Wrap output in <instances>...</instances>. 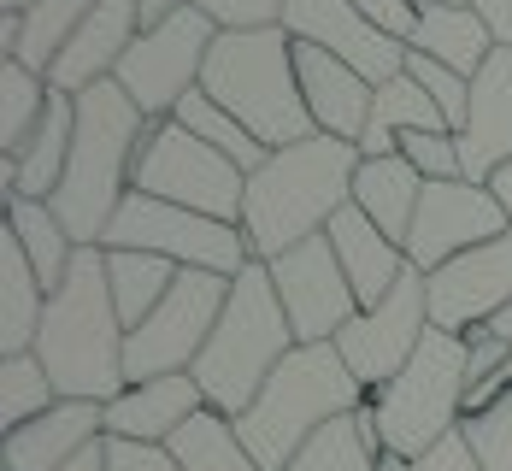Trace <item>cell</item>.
<instances>
[{
	"label": "cell",
	"mask_w": 512,
	"mask_h": 471,
	"mask_svg": "<svg viewBox=\"0 0 512 471\" xmlns=\"http://www.w3.org/2000/svg\"><path fill=\"white\" fill-rule=\"evenodd\" d=\"M359 142L342 136H307L295 148H277L259 171H248V201H242V236L259 265L301 248L330 230V218L354 207V171Z\"/></svg>",
	"instance_id": "6da1fadb"
},
{
	"label": "cell",
	"mask_w": 512,
	"mask_h": 471,
	"mask_svg": "<svg viewBox=\"0 0 512 471\" xmlns=\"http://www.w3.org/2000/svg\"><path fill=\"white\" fill-rule=\"evenodd\" d=\"M124 318L106 283V248H77L65 283L48 295V313L36 330V360L48 366L53 389L65 401H118L130 389L124 377Z\"/></svg>",
	"instance_id": "7a4b0ae2"
},
{
	"label": "cell",
	"mask_w": 512,
	"mask_h": 471,
	"mask_svg": "<svg viewBox=\"0 0 512 471\" xmlns=\"http://www.w3.org/2000/svg\"><path fill=\"white\" fill-rule=\"evenodd\" d=\"M148 118L142 106L130 101L112 77L77 95V136H71V165L59 177L48 207L65 218L71 242L77 248H101L106 224L118 218L124 195H130V177H136V154L148 142Z\"/></svg>",
	"instance_id": "3957f363"
},
{
	"label": "cell",
	"mask_w": 512,
	"mask_h": 471,
	"mask_svg": "<svg viewBox=\"0 0 512 471\" xmlns=\"http://www.w3.org/2000/svg\"><path fill=\"white\" fill-rule=\"evenodd\" d=\"M365 407V389L348 371L336 342H301L283 366L271 371V383L259 389V401L236 419V436L254 448L265 471H283L324 424L354 419Z\"/></svg>",
	"instance_id": "277c9868"
},
{
	"label": "cell",
	"mask_w": 512,
	"mask_h": 471,
	"mask_svg": "<svg viewBox=\"0 0 512 471\" xmlns=\"http://www.w3.org/2000/svg\"><path fill=\"white\" fill-rule=\"evenodd\" d=\"M295 330H289V313L277 301V283L265 265H248L236 283H230V301H224V318L212 330V342L195 360V383H201L206 407L224 413V419H242L259 401V389L271 383V371L295 354Z\"/></svg>",
	"instance_id": "5b68a950"
},
{
	"label": "cell",
	"mask_w": 512,
	"mask_h": 471,
	"mask_svg": "<svg viewBox=\"0 0 512 471\" xmlns=\"http://www.w3.org/2000/svg\"><path fill=\"white\" fill-rule=\"evenodd\" d=\"M201 89L218 106H230L271 154L318 136L307 101H301L295 36L283 24H271V30H218V42L206 53Z\"/></svg>",
	"instance_id": "8992f818"
},
{
	"label": "cell",
	"mask_w": 512,
	"mask_h": 471,
	"mask_svg": "<svg viewBox=\"0 0 512 471\" xmlns=\"http://www.w3.org/2000/svg\"><path fill=\"white\" fill-rule=\"evenodd\" d=\"M465 389H471L465 336L430 324V336L418 342V354L407 360V371H401L395 383H383L377 395H365V407L377 413L383 454H395V460H424L442 436H454L465 424Z\"/></svg>",
	"instance_id": "52a82bcc"
},
{
	"label": "cell",
	"mask_w": 512,
	"mask_h": 471,
	"mask_svg": "<svg viewBox=\"0 0 512 471\" xmlns=\"http://www.w3.org/2000/svg\"><path fill=\"white\" fill-rule=\"evenodd\" d=\"M101 248H142V254H159V260L183 265V271H218V277H242L254 265V248H248L242 224L171 207V201H154L142 189L124 195L118 218L106 224Z\"/></svg>",
	"instance_id": "ba28073f"
},
{
	"label": "cell",
	"mask_w": 512,
	"mask_h": 471,
	"mask_svg": "<svg viewBox=\"0 0 512 471\" xmlns=\"http://www.w3.org/2000/svg\"><path fill=\"white\" fill-rule=\"evenodd\" d=\"M130 189L171 201V207L206 212L224 224H242V201H248V171L236 159H224L218 148H206L201 136H189L183 124L159 118L136 154V177Z\"/></svg>",
	"instance_id": "9c48e42d"
},
{
	"label": "cell",
	"mask_w": 512,
	"mask_h": 471,
	"mask_svg": "<svg viewBox=\"0 0 512 471\" xmlns=\"http://www.w3.org/2000/svg\"><path fill=\"white\" fill-rule=\"evenodd\" d=\"M230 283L236 277H218V271H177L171 295L124 336V377L130 383H148V377L195 371L201 348L212 342V330L224 318Z\"/></svg>",
	"instance_id": "30bf717a"
},
{
	"label": "cell",
	"mask_w": 512,
	"mask_h": 471,
	"mask_svg": "<svg viewBox=\"0 0 512 471\" xmlns=\"http://www.w3.org/2000/svg\"><path fill=\"white\" fill-rule=\"evenodd\" d=\"M212 42H218V24H212L206 12H195V6H183V12H171L165 24H154V30L136 36V48L124 53V65L112 71V83L142 106L148 124H159V118L177 112L183 95L201 89Z\"/></svg>",
	"instance_id": "8fae6325"
},
{
	"label": "cell",
	"mask_w": 512,
	"mask_h": 471,
	"mask_svg": "<svg viewBox=\"0 0 512 471\" xmlns=\"http://www.w3.org/2000/svg\"><path fill=\"white\" fill-rule=\"evenodd\" d=\"M424 336H430V295H424V271L412 265L377 307H359L348 318V330L336 336V348H342L348 371L359 377V389L377 395L383 383H395L407 371V360L418 354Z\"/></svg>",
	"instance_id": "7c38bea8"
},
{
	"label": "cell",
	"mask_w": 512,
	"mask_h": 471,
	"mask_svg": "<svg viewBox=\"0 0 512 471\" xmlns=\"http://www.w3.org/2000/svg\"><path fill=\"white\" fill-rule=\"evenodd\" d=\"M507 230H512V218L495 201L489 183H471V177L424 183V201H418V218H412V236H407V260L430 277L436 265L460 260V254L507 236Z\"/></svg>",
	"instance_id": "4fadbf2b"
},
{
	"label": "cell",
	"mask_w": 512,
	"mask_h": 471,
	"mask_svg": "<svg viewBox=\"0 0 512 471\" xmlns=\"http://www.w3.org/2000/svg\"><path fill=\"white\" fill-rule=\"evenodd\" d=\"M265 271L277 283V301L289 313L295 342H336L348 330V318L359 313V295L348 283V271H342V260H336V248H330V236H312L301 248L277 254Z\"/></svg>",
	"instance_id": "5bb4252c"
},
{
	"label": "cell",
	"mask_w": 512,
	"mask_h": 471,
	"mask_svg": "<svg viewBox=\"0 0 512 471\" xmlns=\"http://www.w3.org/2000/svg\"><path fill=\"white\" fill-rule=\"evenodd\" d=\"M424 295H430V324L436 330L471 336L477 324H495L512 307V230L460 254V260L436 265L424 277Z\"/></svg>",
	"instance_id": "9a60e30c"
},
{
	"label": "cell",
	"mask_w": 512,
	"mask_h": 471,
	"mask_svg": "<svg viewBox=\"0 0 512 471\" xmlns=\"http://www.w3.org/2000/svg\"><path fill=\"white\" fill-rule=\"evenodd\" d=\"M283 30L295 42H312V48L348 59L354 71H365L371 83H389L407 71V42L383 36L354 0H289L283 6Z\"/></svg>",
	"instance_id": "2e32d148"
},
{
	"label": "cell",
	"mask_w": 512,
	"mask_h": 471,
	"mask_svg": "<svg viewBox=\"0 0 512 471\" xmlns=\"http://www.w3.org/2000/svg\"><path fill=\"white\" fill-rule=\"evenodd\" d=\"M295 71H301V101L312 112V130L359 142L365 118H371V101H377V83L365 71H354L348 59L312 48V42H295Z\"/></svg>",
	"instance_id": "e0dca14e"
},
{
	"label": "cell",
	"mask_w": 512,
	"mask_h": 471,
	"mask_svg": "<svg viewBox=\"0 0 512 471\" xmlns=\"http://www.w3.org/2000/svg\"><path fill=\"white\" fill-rule=\"evenodd\" d=\"M136 36H142V6H136V0H95L89 18H83L77 36H71V48L59 53V65H53L48 83L65 89V95L95 89V83H106V77L124 65V53L136 48Z\"/></svg>",
	"instance_id": "ac0fdd59"
},
{
	"label": "cell",
	"mask_w": 512,
	"mask_h": 471,
	"mask_svg": "<svg viewBox=\"0 0 512 471\" xmlns=\"http://www.w3.org/2000/svg\"><path fill=\"white\" fill-rule=\"evenodd\" d=\"M512 159V48H495L471 77V118L460 130V165L471 183H489Z\"/></svg>",
	"instance_id": "d6986e66"
},
{
	"label": "cell",
	"mask_w": 512,
	"mask_h": 471,
	"mask_svg": "<svg viewBox=\"0 0 512 471\" xmlns=\"http://www.w3.org/2000/svg\"><path fill=\"white\" fill-rule=\"evenodd\" d=\"M101 436H106L101 401H59L53 413L30 419L24 430H6L0 466L6 471H65L89 442H101Z\"/></svg>",
	"instance_id": "ffe728a7"
},
{
	"label": "cell",
	"mask_w": 512,
	"mask_h": 471,
	"mask_svg": "<svg viewBox=\"0 0 512 471\" xmlns=\"http://www.w3.org/2000/svg\"><path fill=\"white\" fill-rule=\"evenodd\" d=\"M195 413H206L195 371L148 377V383H130L118 401H106V436H118V442H171Z\"/></svg>",
	"instance_id": "44dd1931"
},
{
	"label": "cell",
	"mask_w": 512,
	"mask_h": 471,
	"mask_svg": "<svg viewBox=\"0 0 512 471\" xmlns=\"http://www.w3.org/2000/svg\"><path fill=\"white\" fill-rule=\"evenodd\" d=\"M330 248H336V260H342V271H348V283H354V295H359V307H377L401 277L412 271L407 260V248L401 242H389L371 218L359 207H342L336 218H330Z\"/></svg>",
	"instance_id": "7402d4cb"
},
{
	"label": "cell",
	"mask_w": 512,
	"mask_h": 471,
	"mask_svg": "<svg viewBox=\"0 0 512 471\" xmlns=\"http://www.w3.org/2000/svg\"><path fill=\"white\" fill-rule=\"evenodd\" d=\"M418 201H424V177L412 171L401 154H383V159H359L354 171V207L389 236L407 248L412 236V218H418Z\"/></svg>",
	"instance_id": "603a6c76"
},
{
	"label": "cell",
	"mask_w": 512,
	"mask_h": 471,
	"mask_svg": "<svg viewBox=\"0 0 512 471\" xmlns=\"http://www.w3.org/2000/svg\"><path fill=\"white\" fill-rule=\"evenodd\" d=\"M407 48L430 53V59H442V65H454L460 77H477L501 42H495V30L477 18V6H442V0H424V6H418V30H412Z\"/></svg>",
	"instance_id": "cb8c5ba5"
},
{
	"label": "cell",
	"mask_w": 512,
	"mask_h": 471,
	"mask_svg": "<svg viewBox=\"0 0 512 471\" xmlns=\"http://www.w3.org/2000/svg\"><path fill=\"white\" fill-rule=\"evenodd\" d=\"M418 130H448V118H442V106L418 89V77L401 71V77L377 83V101H371V118H365L359 154H365V159L401 154V142L418 136Z\"/></svg>",
	"instance_id": "d4e9b609"
},
{
	"label": "cell",
	"mask_w": 512,
	"mask_h": 471,
	"mask_svg": "<svg viewBox=\"0 0 512 471\" xmlns=\"http://www.w3.org/2000/svg\"><path fill=\"white\" fill-rule=\"evenodd\" d=\"M48 313V283L36 277L30 254L18 248V236H0V360L6 354H30L36 330Z\"/></svg>",
	"instance_id": "484cf974"
},
{
	"label": "cell",
	"mask_w": 512,
	"mask_h": 471,
	"mask_svg": "<svg viewBox=\"0 0 512 471\" xmlns=\"http://www.w3.org/2000/svg\"><path fill=\"white\" fill-rule=\"evenodd\" d=\"M71 136H77V95L53 89V106H48V118H42V130L30 136L24 154H12L18 159V183H12L6 201H53V189H59V177L71 165Z\"/></svg>",
	"instance_id": "4316f807"
},
{
	"label": "cell",
	"mask_w": 512,
	"mask_h": 471,
	"mask_svg": "<svg viewBox=\"0 0 512 471\" xmlns=\"http://www.w3.org/2000/svg\"><path fill=\"white\" fill-rule=\"evenodd\" d=\"M177 271H183V265L159 260V254H142V248H106V283H112V301H118L124 330H136V324L171 295Z\"/></svg>",
	"instance_id": "83f0119b"
},
{
	"label": "cell",
	"mask_w": 512,
	"mask_h": 471,
	"mask_svg": "<svg viewBox=\"0 0 512 471\" xmlns=\"http://www.w3.org/2000/svg\"><path fill=\"white\" fill-rule=\"evenodd\" d=\"M377 460H383L377 413H371V407H359L354 419L324 424V430H318V436H312V442L283 471H377Z\"/></svg>",
	"instance_id": "f1b7e54d"
},
{
	"label": "cell",
	"mask_w": 512,
	"mask_h": 471,
	"mask_svg": "<svg viewBox=\"0 0 512 471\" xmlns=\"http://www.w3.org/2000/svg\"><path fill=\"white\" fill-rule=\"evenodd\" d=\"M6 230L18 236V248L30 254L36 277L48 283V295H53V289L65 283L71 260H77V242H71L65 218H59L48 201H6Z\"/></svg>",
	"instance_id": "f546056e"
},
{
	"label": "cell",
	"mask_w": 512,
	"mask_h": 471,
	"mask_svg": "<svg viewBox=\"0 0 512 471\" xmlns=\"http://www.w3.org/2000/svg\"><path fill=\"white\" fill-rule=\"evenodd\" d=\"M165 448L177 454L183 471H265L254 460V448L236 436V419H224V413H212V407L195 413Z\"/></svg>",
	"instance_id": "4dcf8cb0"
},
{
	"label": "cell",
	"mask_w": 512,
	"mask_h": 471,
	"mask_svg": "<svg viewBox=\"0 0 512 471\" xmlns=\"http://www.w3.org/2000/svg\"><path fill=\"white\" fill-rule=\"evenodd\" d=\"M171 124H183L189 136H201L206 148H218L224 159H236L242 171H259V165L271 159V148L259 142L254 130H248V124H242V118L230 112V106H218V101H212L206 89L183 95V101H177V112H171Z\"/></svg>",
	"instance_id": "1f68e13d"
},
{
	"label": "cell",
	"mask_w": 512,
	"mask_h": 471,
	"mask_svg": "<svg viewBox=\"0 0 512 471\" xmlns=\"http://www.w3.org/2000/svg\"><path fill=\"white\" fill-rule=\"evenodd\" d=\"M89 6L95 0H36L30 12H18V65H30L36 77H53V65H59V53L71 48V36H77V24L89 18Z\"/></svg>",
	"instance_id": "d6a6232c"
},
{
	"label": "cell",
	"mask_w": 512,
	"mask_h": 471,
	"mask_svg": "<svg viewBox=\"0 0 512 471\" xmlns=\"http://www.w3.org/2000/svg\"><path fill=\"white\" fill-rule=\"evenodd\" d=\"M53 106V83L18 59H0V154H24Z\"/></svg>",
	"instance_id": "836d02e7"
},
{
	"label": "cell",
	"mask_w": 512,
	"mask_h": 471,
	"mask_svg": "<svg viewBox=\"0 0 512 471\" xmlns=\"http://www.w3.org/2000/svg\"><path fill=\"white\" fill-rule=\"evenodd\" d=\"M65 395L53 389L48 366L36 354H6L0 360V430H24L30 419L53 413Z\"/></svg>",
	"instance_id": "e575fe53"
},
{
	"label": "cell",
	"mask_w": 512,
	"mask_h": 471,
	"mask_svg": "<svg viewBox=\"0 0 512 471\" xmlns=\"http://www.w3.org/2000/svg\"><path fill=\"white\" fill-rule=\"evenodd\" d=\"M407 71L418 77V89H424L430 101L442 106L448 130L460 136L465 118H471V77H460L454 65H442V59H430V53H412V48H407Z\"/></svg>",
	"instance_id": "d590c367"
},
{
	"label": "cell",
	"mask_w": 512,
	"mask_h": 471,
	"mask_svg": "<svg viewBox=\"0 0 512 471\" xmlns=\"http://www.w3.org/2000/svg\"><path fill=\"white\" fill-rule=\"evenodd\" d=\"M460 430H465V442H471V454L483 460V471H512V389L489 413L465 419Z\"/></svg>",
	"instance_id": "8d00e7d4"
},
{
	"label": "cell",
	"mask_w": 512,
	"mask_h": 471,
	"mask_svg": "<svg viewBox=\"0 0 512 471\" xmlns=\"http://www.w3.org/2000/svg\"><path fill=\"white\" fill-rule=\"evenodd\" d=\"M401 159H407L424 183H454V177H465L460 136L454 130H418V136H407L401 142Z\"/></svg>",
	"instance_id": "74e56055"
},
{
	"label": "cell",
	"mask_w": 512,
	"mask_h": 471,
	"mask_svg": "<svg viewBox=\"0 0 512 471\" xmlns=\"http://www.w3.org/2000/svg\"><path fill=\"white\" fill-rule=\"evenodd\" d=\"M189 6L206 12L218 30H271V24H283L289 0H189Z\"/></svg>",
	"instance_id": "f35d334b"
},
{
	"label": "cell",
	"mask_w": 512,
	"mask_h": 471,
	"mask_svg": "<svg viewBox=\"0 0 512 471\" xmlns=\"http://www.w3.org/2000/svg\"><path fill=\"white\" fill-rule=\"evenodd\" d=\"M465 371H471V383H489V377L512 371V342L495 336L489 324H477V330L465 336Z\"/></svg>",
	"instance_id": "ab89813d"
},
{
	"label": "cell",
	"mask_w": 512,
	"mask_h": 471,
	"mask_svg": "<svg viewBox=\"0 0 512 471\" xmlns=\"http://www.w3.org/2000/svg\"><path fill=\"white\" fill-rule=\"evenodd\" d=\"M106 471H183L165 442H118L106 436Z\"/></svg>",
	"instance_id": "60d3db41"
},
{
	"label": "cell",
	"mask_w": 512,
	"mask_h": 471,
	"mask_svg": "<svg viewBox=\"0 0 512 471\" xmlns=\"http://www.w3.org/2000/svg\"><path fill=\"white\" fill-rule=\"evenodd\" d=\"M354 6L395 42H412V30H418V0H354Z\"/></svg>",
	"instance_id": "b9f144b4"
},
{
	"label": "cell",
	"mask_w": 512,
	"mask_h": 471,
	"mask_svg": "<svg viewBox=\"0 0 512 471\" xmlns=\"http://www.w3.org/2000/svg\"><path fill=\"white\" fill-rule=\"evenodd\" d=\"M412 471H483V460L471 454V442H465V430H454V436H442L424 460H412Z\"/></svg>",
	"instance_id": "7bdbcfd3"
},
{
	"label": "cell",
	"mask_w": 512,
	"mask_h": 471,
	"mask_svg": "<svg viewBox=\"0 0 512 471\" xmlns=\"http://www.w3.org/2000/svg\"><path fill=\"white\" fill-rule=\"evenodd\" d=\"M471 6H477V18L495 30V42L512 48V0H471Z\"/></svg>",
	"instance_id": "ee69618b"
},
{
	"label": "cell",
	"mask_w": 512,
	"mask_h": 471,
	"mask_svg": "<svg viewBox=\"0 0 512 471\" xmlns=\"http://www.w3.org/2000/svg\"><path fill=\"white\" fill-rule=\"evenodd\" d=\"M136 6H142V30H154V24L171 18V12H183L189 0H136Z\"/></svg>",
	"instance_id": "f6af8a7d"
},
{
	"label": "cell",
	"mask_w": 512,
	"mask_h": 471,
	"mask_svg": "<svg viewBox=\"0 0 512 471\" xmlns=\"http://www.w3.org/2000/svg\"><path fill=\"white\" fill-rule=\"evenodd\" d=\"M65 471H106V436H101V442H89V448H83Z\"/></svg>",
	"instance_id": "bcb514c9"
},
{
	"label": "cell",
	"mask_w": 512,
	"mask_h": 471,
	"mask_svg": "<svg viewBox=\"0 0 512 471\" xmlns=\"http://www.w3.org/2000/svg\"><path fill=\"white\" fill-rule=\"evenodd\" d=\"M18 53V12H0V59Z\"/></svg>",
	"instance_id": "7dc6e473"
},
{
	"label": "cell",
	"mask_w": 512,
	"mask_h": 471,
	"mask_svg": "<svg viewBox=\"0 0 512 471\" xmlns=\"http://www.w3.org/2000/svg\"><path fill=\"white\" fill-rule=\"evenodd\" d=\"M489 189H495V201H501V207H507V218H512V159L495 171V177H489Z\"/></svg>",
	"instance_id": "c3c4849f"
},
{
	"label": "cell",
	"mask_w": 512,
	"mask_h": 471,
	"mask_svg": "<svg viewBox=\"0 0 512 471\" xmlns=\"http://www.w3.org/2000/svg\"><path fill=\"white\" fill-rule=\"evenodd\" d=\"M377 471H412V460H395V454H383V460H377Z\"/></svg>",
	"instance_id": "681fc988"
},
{
	"label": "cell",
	"mask_w": 512,
	"mask_h": 471,
	"mask_svg": "<svg viewBox=\"0 0 512 471\" xmlns=\"http://www.w3.org/2000/svg\"><path fill=\"white\" fill-rule=\"evenodd\" d=\"M489 330H495V336H507V342H512V307H507V313H501V318H495Z\"/></svg>",
	"instance_id": "f907efd6"
},
{
	"label": "cell",
	"mask_w": 512,
	"mask_h": 471,
	"mask_svg": "<svg viewBox=\"0 0 512 471\" xmlns=\"http://www.w3.org/2000/svg\"><path fill=\"white\" fill-rule=\"evenodd\" d=\"M36 0H0V12H30Z\"/></svg>",
	"instance_id": "816d5d0a"
},
{
	"label": "cell",
	"mask_w": 512,
	"mask_h": 471,
	"mask_svg": "<svg viewBox=\"0 0 512 471\" xmlns=\"http://www.w3.org/2000/svg\"><path fill=\"white\" fill-rule=\"evenodd\" d=\"M418 6H424V0H418ZM442 6H471V0H442Z\"/></svg>",
	"instance_id": "f5cc1de1"
}]
</instances>
